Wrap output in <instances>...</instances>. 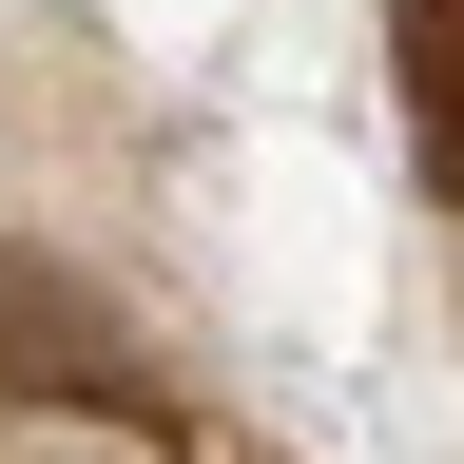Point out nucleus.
<instances>
[{"mask_svg":"<svg viewBox=\"0 0 464 464\" xmlns=\"http://www.w3.org/2000/svg\"><path fill=\"white\" fill-rule=\"evenodd\" d=\"M406 136H426V194H464V0H406Z\"/></svg>","mask_w":464,"mask_h":464,"instance_id":"f257e3e1","label":"nucleus"}]
</instances>
